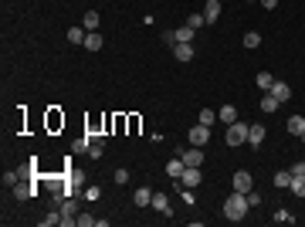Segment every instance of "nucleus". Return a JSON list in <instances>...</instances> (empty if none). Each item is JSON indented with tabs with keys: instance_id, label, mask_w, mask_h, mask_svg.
<instances>
[{
	"instance_id": "nucleus-1",
	"label": "nucleus",
	"mask_w": 305,
	"mask_h": 227,
	"mask_svg": "<svg viewBox=\"0 0 305 227\" xmlns=\"http://www.w3.org/2000/svg\"><path fill=\"white\" fill-rule=\"evenodd\" d=\"M248 210H251V204H248V193H241V190H234L228 200H224V217L228 221H244Z\"/></svg>"
},
{
	"instance_id": "nucleus-2",
	"label": "nucleus",
	"mask_w": 305,
	"mask_h": 227,
	"mask_svg": "<svg viewBox=\"0 0 305 227\" xmlns=\"http://www.w3.org/2000/svg\"><path fill=\"white\" fill-rule=\"evenodd\" d=\"M248 129H251L248 122H230V126H228V136H224V139H228V146H241V143H248Z\"/></svg>"
},
{
	"instance_id": "nucleus-3",
	"label": "nucleus",
	"mask_w": 305,
	"mask_h": 227,
	"mask_svg": "<svg viewBox=\"0 0 305 227\" xmlns=\"http://www.w3.org/2000/svg\"><path fill=\"white\" fill-rule=\"evenodd\" d=\"M187 139H190V146H207V143H210V126L197 122V126L187 132Z\"/></svg>"
},
{
	"instance_id": "nucleus-4",
	"label": "nucleus",
	"mask_w": 305,
	"mask_h": 227,
	"mask_svg": "<svg viewBox=\"0 0 305 227\" xmlns=\"http://www.w3.org/2000/svg\"><path fill=\"white\" fill-rule=\"evenodd\" d=\"M200 180H204V173H200V166H187V170H183V176H180V183H183L187 190H193V187H200Z\"/></svg>"
},
{
	"instance_id": "nucleus-5",
	"label": "nucleus",
	"mask_w": 305,
	"mask_h": 227,
	"mask_svg": "<svg viewBox=\"0 0 305 227\" xmlns=\"http://www.w3.org/2000/svg\"><path fill=\"white\" fill-rule=\"evenodd\" d=\"M234 190H241V193H251V190H254V180H251L248 170H237V173H234Z\"/></svg>"
},
{
	"instance_id": "nucleus-6",
	"label": "nucleus",
	"mask_w": 305,
	"mask_h": 227,
	"mask_svg": "<svg viewBox=\"0 0 305 227\" xmlns=\"http://www.w3.org/2000/svg\"><path fill=\"white\" fill-rule=\"evenodd\" d=\"M180 159L187 166H200L204 163V146H190V150H180Z\"/></svg>"
},
{
	"instance_id": "nucleus-7",
	"label": "nucleus",
	"mask_w": 305,
	"mask_h": 227,
	"mask_svg": "<svg viewBox=\"0 0 305 227\" xmlns=\"http://www.w3.org/2000/svg\"><path fill=\"white\" fill-rule=\"evenodd\" d=\"M268 92H271V95H275L278 102H288V98H292V85H288V81H275V85H271Z\"/></svg>"
},
{
	"instance_id": "nucleus-8",
	"label": "nucleus",
	"mask_w": 305,
	"mask_h": 227,
	"mask_svg": "<svg viewBox=\"0 0 305 227\" xmlns=\"http://www.w3.org/2000/svg\"><path fill=\"white\" fill-rule=\"evenodd\" d=\"M193 34H197V31L183 24V27H176V31H173V41H176V44H193Z\"/></svg>"
},
{
	"instance_id": "nucleus-9",
	"label": "nucleus",
	"mask_w": 305,
	"mask_h": 227,
	"mask_svg": "<svg viewBox=\"0 0 305 227\" xmlns=\"http://www.w3.org/2000/svg\"><path fill=\"white\" fill-rule=\"evenodd\" d=\"M183 170H187V163H183L180 156L166 163V176H170V180H180V176H183Z\"/></svg>"
},
{
	"instance_id": "nucleus-10",
	"label": "nucleus",
	"mask_w": 305,
	"mask_h": 227,
	"mask_svg": "<svg viewBox=\"0 0 305 227\" xmlns=\"http://www.w3.org/2000/svg\"><path fill=\"white\" fill-rule=\"evenodd\" d=\"M152 210H159V214H170V197L166 193H159V190H152Z\"/></svg>"
},
{
	"instance_id": "nucleus-11",
	"label": "nucleus",
	"mask_w": 305,
	"mask_h": 227,
	"mask_svg": "<svg viewBox=\"0 0 305 227\" xmlns=\"http://www.w3.org/2000/svg\"><path fill=\"white\" fill-rule=\"evenodd\" d=\"M133 204H136V207H150L152 204V190L150 187H139V190L133 193Z\"/></svg>"
},
{
	"instance_id": "nucleus-12",
	"label": "nucleus",
	"mask_w": 305,
	"mask_h": 227,
	"mask_svg": "<svg viewBox=\"0 0 305 227\" xmlns=\"http://www.w3.org/2000/svg\"><path fill=\"white\" fill-rule=\"evenodd\" d=\"M102 44H105V41H102L98 31H88V34H85V51H102Z\"/></svg>"
},
{
	"instance_id": "nucleus-13",
	"label": "nucleus",
	"mask_w": 305,
	"mask_h": 227,
	"mask_svg": "<svg viewBox=\"0 0 305 227\" xmlns=\"http://www.w3.org/2000/svg\"><path fill=\"white\" fill-rule=\"evenodd\" d=\"M261 139H265V126H261V122H251V129H248V143H251V146H261Z\"/></svg>"
},
{
	"instance_id": "nucleus-14",
	"label": "nucleus",
	"mask_w": 305,
	"mask_h": 227,
	"mask_svg": "<svg viewBox=\"0 0 305 227\" xmlns=\"http://www.w3.org/2000/svg\"><path fill=\"white\" fill-rule=\"evenodd\" d=\"M34 187H38V183H14V197H17V200H31V197H34Z\"/></svg>"
},
{
	"instance_id": "nucleus-15",
	"label": "nucleus",
	"mask_w": 305,
	"mask_h": 227,
	"mask_svg": "<svg viewBox=\"0 0 305 227\" xmlns=\"http://www.w3.org/2000/svg\"><path fill=\"white\" fill-rule=\"evenodd\" d=\"M204 17H207V24H214L221 17V0H207L204 3Z\"/></svg>"
},
{
	"instance_id": "nucleus-16",
	"label": "nucleus",
	"mask_w": 305,
	"mask_h": 227,
	"mask_svg": "<svg viewBox=\"0 0 305 227\" xmlns=\"http://www.w3.org/2000/svg\"><path fill=\"white\" fill-rule=\"evenodd\" d=\"M173 58L176 61H190L193 58V44H173Z\"/></svg>"
},
{
	"instance_id": "nucleus-17",
	"label": "nucleus",
	"mask_w": 305,
	"mask_h": 227,
	"mask_svg": "<svg viewBox=\"0 0 305 227\" xmlns=\"http://www.w3.org/2000/svg\"><path fill=\"white\" fill-rule=\"evenodd\" d=\"M275 187H278V190H288V187H292V170H278V173H275Z\"/></svg>"
},
{
	"instance_id": "nucleus-18",
	"label": "nucleus",
	"mask_w": 305,
	"mask_h": 227,
	"mask_svg": "<svg viewBox=\"0 0 305 227\" xmlns=\"http://www.w3.org/2000/svg\"><path fill=\"white\" fill-rule=\"evenodd\" d=\"M254 85H258L261 92H268V88L275 85V78H271V72H258V75H254Z\"/></svg>"
},
{
	"instance_id": "nucleus-19",
	"label": "nucleus",
	"mask_w": 305,
	"mask_h": 227,
	"mask_svg": "<svg viewBox=\"0 0 305 227\" xmlns=\"http://www.w3.org/2000/svg\"><path fill=\"white\" fill-rule=\"evenodd\" d=\"M217 119H221L224 126H230V122H237V109H234V105H224V109L217 112Z\"/></svg>"
},
{
	"instance_id": "nucleus-20",
	"label": "nucleus",
	"mask_w": 305,
	"mask_h": 227,
	"mask_svg": "<svg viewBox=\"0 0 305 227\" xmlns=\"http://www.w3.org/2000/svg\"><path fill=\"white\" fill-rule=\"evenodd\" d=\"M278 105H282V102H278L271 92H265V98H261V112H278Z\"/></svg>"
},
{
	"instance_id": "nucleus-21",
	"label": "nucleus",
	"mask_w": 305,
	"mask_h": 227,
	"mask_svg": "<svg viewBox=\"0 0 305 227\" xmlns=\"http://www.w3.org/2000/svg\"><path fill=\"white\" fill-rule=\"evenodd\" d=\"M288 132H292V136H302L305 132V119L302 115H292V119H288Z\"/></svg>"
},
{
	"instance_id": "nucleus-22",
	"label": "nucleus",
	"mask_w": 305,
	"mask_h": 227,
	"mask_svg": "<svg viewBox=\"0 0 305 227\" xmlns=\"http://www.w3.org/2000/svg\"><path fill=\"white\" fill-rule=\"evenodd\" d=\"M98 20H102V17H98V10H85V20H81V27L95 31V27H98Z\"/></svg>"
},
{
	"instance_id": "nucleus-23",
	"label": "nucleus",
	"mask_w": 305,
	"mask_h": 227,
	"mask_svg": "<svg viewBox=\"0 0 305 227\" xmlns=\"http://www.w3.org/2000/svg\"><path fill=\"white\" fill-rule=\"evenodd\" d=\"M244 48H248V51L261 48V34H258V31H248V34H244Z\"/></svg>"
},
{
	"instance_id": "nucleus-24",
	"label": "nucleus",
	"mask_w": 305,
	"mask_h": 227,
	"mask_svg": "<svg viewBox=\"0 0 305 227\" xmlns=\"http://www.w3.org/2000/svg\"><path fill=\"white\" fill-rule=\"evenodd\" d=\"M275 224H295V214L285 210V207H278V210H275Z\"/></svg>"
},
{
	"instance_id": "nucleus-25",
	"label": "nucleus",
	"mask_w": 305,
	"mask_h": 227,
	"mask_svg": "<svg viewBox=\"0 0 305 227\" xmlns=\"http://www.w3.org/2000/svg\"><path fill=\"white\" fill-rule=\"evenodd\" d=\"M288 190H292L295 197H302V200H305V176H292V187H288Z\"/></svg>"
},
{
	"instance_id": "nucleus-26",
	"label": "nucleus",
	"mask_w": 305,
	"mask_h": 227,
	"mask_svg": "<svg viewBox=\"0 0 305 227\" xmlns=\"http://www.w3.org/2000/svg\"><path fill=\"white\" fill-rule=\"evenodd\" d=\"M85 34L88 31H81V27H68V41L72 44H85Z\"/></svg>"
},
{
	"instance_id": "nucleus-27",
	"label": "nucleus",
	"mask_w": 305,
	"mask_h": 227,
	"mask_svg": "<svg viewBox=\"0 0 305 227\" xmlns=\"http://www.w3.org/2000/svg\"><path fill=\"white\" fill-rule=\"evenodd\" d=\"M197 119H200L204 126H214V122H217V112H214V109H200V115H197Z\"/></svg>"
},
{
	"instance_id": "nucleus-28",
	"label": "nucleus",
	"mask_w": 305,
	"mask_h": 227,
	"mask_svg": "<svg viewBox=\"0 0 305 227\" xmlns=\"http://www.w3.org/2000/svg\"><path fill=\"white\" fill-rule=\"evenodd\" d=\"M58 204H61V214H65V217H72V214L78 210V204L72 200V197H65V200H58Z\"/></svg>"
},
{
	"instance_id": "nucleus-29",
	"label": "nucleus",
	"mask_w": 305,
	"mask_h": 227,
	"mask_svg": "<svg viewBox=\"0 0 305 227\" xmlns=\"http://www.w3.org/2000/svg\"><path fill=\"white\" fill-rule=\"evenodd\" d=\"M61 221H65V214H58V210H51L48 217H41V224L44 227H55V224H61Z\"/></svg>"
},
{
	"instance_id": "nucleus-30",
	"label": "nucleus",
	"mask_w": 305,
	"mask_h": 227,
	"mask_svg": "<svg viewBox=\"0 0 305 227\" xmlns=\"http://www.w3.org/2000/svg\"><path fill=\"white\" fill-rule=\"evenodd\" d=\"M204 24H207V17H204V14H190V17H187V27H193V31H197V27H204Z\"/></svg>"
},
{
	"instance_id": "nucleus-31",
	"label": "nucleus",
	"mask_w": 305,
	"mask_h": 227,
	"mask_svg": "<svg viewBox=\"0 0 305 227\" xmlns=\"http://www.w3.org/2000/svg\"><path fill=\"white\" fill-rule=\"evenodd\" d=\"M102 152H105V146H102V139H95V143L88 146V156H92V159H102Z\"/></svg>"
},
{
	"instance_id": "nucleus-32",
	"label": "nucleus",
	"mask_w": 305,
	"mask_h": 227,
	"mask_svg": "<svg viewBox=\"0 0 305 227\" xmlns=\"http://www.w3.org/2000/svg\"><path fill=\"white\" fill-rule=\"evenodd\" d=\"M75 224H78V227H95V224H98V217H92V214H81V217H75Z\"/></svg>"
},
{
	"instance_id": "nucleus-33",
	"label": "nucleus",
	"mask_w": 305,
	"mask_h": 227,
	"mask_svg": "<svg viewBox=\"0 0 305 227\" xmlns=\"http://www.w3.org/2000/svg\"><path fill=\"white\" fill-rule=\"evenodd\" d=\"M115 183H129V170L119 166V170H115Z\"/></svg>"
},
{
	"instance_id": "nucleus-34",
	"label": "nucleus",
	"mask_w": 305,
	"mask_h": 227,
	"mask_svg": "<svg viewBox=\"0 0 305 227\" xmlns=\"http://www.w3.org/2000/svg\"><path fill=\"white\" fill-rule=\"evenodd\" d=\"M17 180H20V176H17V173H3V183H7V187H14V183H17Z\"/></svg>"
},
{
	"instance_id": "nucleus-35",
	"label": "nucleus",
	"mask_w": 305,
	"mask_h": 227,
	"mask_svg": "<svg viewBox=\"0 0 305 227\" xmlns=\"http://www.w3.org/2000/svg\"><path fill=\"white\" fill-rule=\"evenodd\" d=\"M248 204H251V207H258V204H261V193H254V190H251V193H248Z\"/></svg>"
},
{
	"instance_id": "nucleus-36",
	"label": "nucleus",
	"mask_w": 305,
	"mask_h": 227,
	"mask_svg": "<svg viewBox=\"0 0 305 227\" xmlns=\"http://www.w3.org/2000/svg\"><path fill=\"white\" fill-rule=\"evenodd\" d=\"M292 176H305V163H295V166H292Z\"/></svg>"
},
{
	"instance_id": "nucleus-37",
	"label": "nucleus",
	"mask_w": 305,
	"mask_h": 227,
	"mask_svg": "<svg viewBox=\"0 0 305 227\" xmlns=\"http://www.w3.org/2000/svg\"><path fill=\"white\" fill-rule=\"evenodd\" d=\"M261 7H265V10H275V7H278V0H261Z\"/></svg>"
},
{
	"instance_id": "nucleus-38",
	"label": "nucleus",
	"mask_w": 305,
	"mask_h": 227,
	"mask_svg": "<svg viewBox=\"0 0 305 227\" xmlns=\"http://www.w3.org/2000/svg\"><path fill=\"white\" fill-rule=\"evenodd\" d=\"M299 139H302V143H305V132H302V136H299Z\"/></svg>"
}]
</instances>
